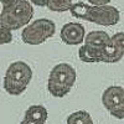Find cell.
<instances>
[{
    "instance_id": "2",
    "label": "cell",
    "mask_w": 124,
    "mask_h": 124,
    "mask_svg": "<svg viewBox=\"0 0 124 124\" xmlns=\"http://www.w3.org/2000/svg\"><path fill=\"white\" fill-rule=\"evenodd\" d=\"M77 78V73L73 66L62 62L56 65L50 72L47 81V89L51 96L62 98L67 96L73 87Z\"/></svg>"
},
{
    "instance_id": "18",
    "label": "cell",
    "mask_w": 124,
    "mask_h": 124,
    "mask_svg": "<svg viewBox=\"0 0 124 124\" xmlns=\"http://www.w3.org/2000/svg\"><path fill=\"white\" fill-rule=\"evenodd\" d=\"M30 1L36 6H47L48 5V0H30Z\"/></svg>"
},
{
    "instance_id": "5",
    "label": "cell",
    "mask_w": 124,
    "mask_h": 124,
    "mask_svg": "<svg viewBox=\"0 0 124 124\" xmlns=\"http://www.w3.org/2000/svg\"><path fill=\"white\" fill-rule=\"evenodd\" d=\"M102 103L109 114L117 119H124V88L110 86L102 94Z\"/></svg>"
},
{
    "instance_id": "9",
    "label": "cell",
    "mask_w": 124,
    "mask_h": 124,
    "mask_svg": "<svg viewBox=\"0 0 124 124\" xmlns=\"http://www.w3.org/2000/svg\"><path fill=\"white\" fill-rule=\"evenodd\" d=\"M78 57L82 62L86 63H94V62H102L101 57V48L96 46H91L83 44L78 50Z\"/></svg>"
},
{
    "instance_id": "3",
    "label": "cell",
    "mask_w": 124,
    "mask_h": 124,
    "mask_svg": "<svg viewBox=\"0 0 124 124\" xmlns=\"http://www.w3.org/2000/svg\"><path fill=\"white\" fill-rule=\"evenodd\" d=\"M32 79V70L24 61H15L10 65L4 76V88L11 96L25 92Z\"/></svg>"
},
{
    "instance_id": "14",
    "label": "cell",
    "mask_w": 124,
    "mask_h": 124,
    "mask_svg": "<svg viewBox=\"0 0 124 124\" xmlns=\"http://www.w3.org/2000/svg\"><path fill=\"white\" fill-rule=\"evenodd\" d=\"M72 5V0H48V5L47 8L51 11H56V13H63L71 10Z\"/></svg>"
},
{
    "instance_id": "4",
    "label": "cell",
    "mask_w": 124,
    "mask_h": 124,
    "mask_svg": "<svg viewBox=\"0 0 124 124\" xmlns=\"http://www.w3.org/2000/svg\"><path fill=\"white\" fill-rule=\"evenodd\" d=\"M56 32V24L50 19H37L24 27L21 39L26 45L37 46L51 39Z\"/></svg>"
},
{
    "instance_id": "7",
    "label": "cell",
    "mask_w": 124,
    "mask_h": 124,
    "mask_svg": "<svg viewBox=\"0 0 124 124\" xmlns=\"http://www.w3.org/2000/svg\"><path fill=\"white\" fill-rule=\"evenodd\" d=\"M86 35L85 26L79 23H67L60 31L61 40L63 41V44L70 46H77L85 42Z\"/></svg>"
},
{
    "instance_id": "12",
    "label": "cell",
    "mask_w": 124,
    "mask_h": 124,
    "mask_svg": "<svg viewBox=\"0 0 124 124\" xmlns=\"http://www.w3.org/2000/svg\"><path fill=\"white\" fill-rule=\"evenodd\" d=\"M91 9H92V5L88 3H75L71 8V14L72 16H75L76 19H79V20H86L88 21L89 20V14H91Z\"/></svg>"
},
{
    "instance_id": "11",
    "label": "cell",
    "mask_w": 124,
    "mask_h": 124,
    "mask_svg": "<svg viewBox=\"0 0 124 124\" xmlns=\"http://www.w3.org/2000/svg\"><path fill=\"white\" fill-rule=\"evenodd\" d=\"M27 119H32L40 123H46L47 118H48V112L44 106H40V104H34V106H30L26 112H25V117Z\"/></svg>"
},
{
    "instance_id": "19",
    "label": "cell",
    "mask_w": 124,
    "mask_h": 124,
    "mask_svg": "<svg viewBox=\"0 0 124 124\" xmlns=\"http://www.w3.org/2000/svg\"><path fill=\"white\" fill-rule=\"evenodd\" d=\"M20 124H45V123H40V122H36V120H32V119H27V118H24L21 120Z\"/></svg>"
},
{
    "instance_id": "6",
    "label": "cell",
    "mask_w": 124,
    "mask_h": 124,
    "mask_svg": "<svg viewBox=\"0 0 124 124\" xmlns=\"http://www.w3.org/2000/svg\"><path fill=\"white\" fill-rule=\"evenodd\" d=\"M119 20H120V13L116 6H112L109 4L101 5V6L92 5L88 21L102 26H113V25H117Z\"/></svg>"
},
{
    "instance_id": "13",
    "label": "cell",
    "mask_w": 124,
    "mask_h": 124,
    "mask_svg": "<svg viewBox=\"0 0 124 124\" xmlns=\"http://www.w3.org/2000/svg\"><path fill=\"white\" fill-rule=\"evenodd\" d=\"M66 124H93V119L88 112L77 110L67 117Z\"/></svg>"
},
{
    "instance_id": "1",
    "label": "cell",
    "mask_w": 124,
    "mask_h": 124,
    "mask_svg": "<svg viewBox=\"0 0 124 124\" xmlns=\"http://www.w3.org/2000/svg\"><path fill=\"white\" fill-rule=\"evenodd\" d=\"M34 16V6L27 0H15L13 3L4 4L0 14V25L11 31L25 27L30 24Z\"/></svg>"
},
{
    "instance_id": "8",
    "label": "cell",
    "mask_w": 124,
    "mask_h": 124,
    "mask_svg": "<svg viewBox=\"0 0 124 124\" xmlns=\"http://www.w3.org/2000/svg\"><path fill=\"white\" fill-rule=\"evenodd\" d=\"M123 50L118 45H116L112 40L101 48L102 62H106V63H117L123 58Z\"/></svg>"
},
{
    "instance_id": "20",
    "label": "cell",
    "mask_w": 124,
    "mask_h": 124,
    "mask_svg": "<svg viewBox=\"0 0 124 124\" xmlns=\"http://www.w3.org/2000/svg\"><path fill=\"white\" fill-rule=\"evenodd\" d=\"M1 1V4L4 5V4H9V3H13V1H15V0H0Z\"/></svg>"
},
{
    "instance_id": "15",
    "label": "cell",
    "mask_w": 124,
    "mask_h": 124,
    "mask_svg": "<svg viewBox=\"0 0 124 124\" xmlns=\"http://www.w3.org/2000/svg\"><path fill=\"white\" fill-rule=\"evenodd\" d=\"M11 41H13L11 30L0 25V44L5 45V44H10Z\"/></svg>"
},
{
    "instance_id": "10",
    "label": "cell",
    "mask_w": 124,
    "mask_h": 124,
    "mask_svg": "<svg viewBox=\"0 0 124 124\" xmlns=\"http://www.w3.org/2000/svg\"><path fill=\"white\" fill-rule=\"evenodd\" d=\"M112 40V36H109L106 31H101V30H94V31H89L85 37V42L91 46H96L102 48L106 44H108Z\"/></svg>"
},
{
    "instance_id": "16",
    "label": "cell",
    "mask_w": 124,
    "mask_h": 124,
    "mask_svg": "<svg viewBox=\"0 0 124 124\" xmlns=\"http://www.w3.org/2000/svg\"><path fill=\"white\" fill-rule=\"evenodd\" d=\"M112 41L116 45H118L124 52V31H120V32H117L112 36Z\"/></svg>"
},
{
    "instance_id": "17",
    "label": "cell",
    "mask_w": 124,
    "mask_h": 124,
    "mask_svg": "<svg viewBox=\"0 0 124 124\" xmlns=\"http://www.w3.org/2000/svg\"><path fill=\"white\" fill-rule=\"evenodd\" d=\"M87 1L93 6H101V5H108L112 0H87Z\"/></svg>"
}]
</instances>
